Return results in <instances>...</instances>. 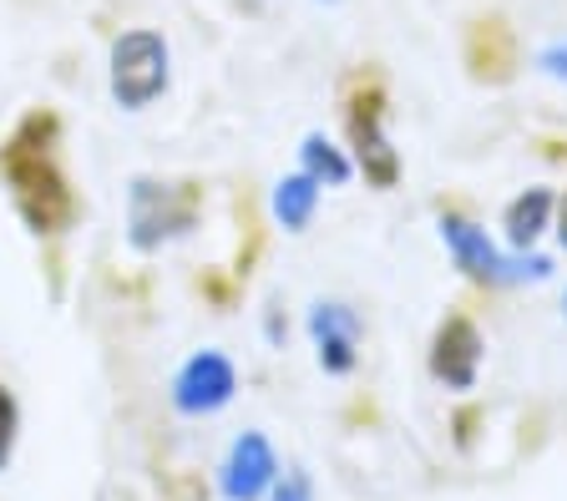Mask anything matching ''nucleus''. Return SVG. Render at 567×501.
<instances>
[{"label": "nucleus", "mask_w": 567, "mask_h": 501, "mask_svg": "<svg viewBox=\"0 0 567 501\" xmlns=\"http://www.w3.org/2000/svg\"><path fill=\"white\" fill-rule=\"evenodd\" d=\"M0 178L11 203L35 239H56L76 223V192L61 173V117L51 107H31L0 143Z\"/></svg>", "instance_id": "f257e3e1"}, {"label": "nucleus", "mask_w": 567, "mask_h": 501, "mask_svg": "<svg viewBox=\"0 0 567 501\" xmlns=\"http://www.w3.org/2000/svg\"><path fill=\"white\" fill-rule=\"evenodd\" d=\"M344 132H350L354 163L375 188H395L401 178V157L385 137V86L375 72H354L344 86Z\"/></svg>", "instance_id": "f03ea898"}, {"label": "nucleus", "mask_w": 567, "mask_h": 501, "mask_svg": "<svg viewBox=\"0 0 567 501\" xmlns=\"http://www.w3.org/2000/svg\"><path fill=\"white\" fill-rule=\"evenodd\" d=\"M167 82H173V51H167V41L157 31L137 25V31H122L112 41V76H106V86H112V102L122 112L153 107L157 96L167 92Z\"/></svg>", "instance_id": "7ed1b4c3"}, {"label": "nucleus", "mask_w": 567, "mask_h": 501, "mask_svg": "<svg viewBox=\"0 0 567 501\" xmlns=\"http://www.w3.org/2000/svg\"><path fill=\"white\" fill-rule=\"evenodd\" d=\"M198 203L203 192L198 182H153V178H137L132 182V249L153 253L163 249L167 239H183L193 223H198Z\"/></svg>", "instance_id": "20e7f679"}, {"label": "nucleus", "mask_w": 567, "mask_h": 501, "mask_svg": "<svg viewBox=\"0 0 567 501\" xmlns=\"http://www.w3.org/2000/svg\"><path fill=\"white\" fill-rule=\"evenodd\" d=\"M238 390V375L234 365H228L218 349H203V355H193L183 370H177L173 380V406L183 410V416H208V410L228 406Z\"/></svg>", "instance_id": "39448f33"}, {"label": "nucleus", "mask_w": 567, "mask_h": 501, "mask_svg": "<svg viewBox=\"0 0 567 501\" xmlns=\"http://www.w3.org/2000/svg\"><path fill=\"white\" fill-rule=\"evenodd\" d=\"M517 36H512V25L502 15H482L472 21L466 31V72L486 86H502L517 76Z\"/></svg>", "instance_id": "423d86ee"}, {"label": "nucleus", "mask_w": 567, "mask_h": 501, "mask_svg": "<svg viewBox=\"0 0 567 501\" xmlns=\"http://www.w3.org/2000/svg\"><path fill=\"white\" fill-rule=\"evenodd\" d=\"M482 370V334L466 314H451L436 330V345H431V375L446 380L451 390H466Z\"/></svg>", "instance_id": "0eeeda50"}, {"label": "nucleus", "mask_w": 567, "mask_h": 501, "mask_svg": "<svg viewBox=\"0 0 567 501\" xmlns=\"http://www.w3.org/2000/svg\"><path fill=\"white\" fill-rule=\"evenodd\" d=\"M274 481V451L264 436H244L224 461V497L228 501H254Z\"/></svg>", "instance_id": "6e6552de"}, {"label": "nucleus", "mask_w": 567, "mask_h": 501, "mask_svg": "<svg viewBox=\"0 0 567 501\" xmlns=\"http://www.w3.org/2000/svg\"><path fill=\"white\" fill-rule=\"evenodd\" d=\"M446 239H451V249H456L461 269H466L472 279H492V274H496L492 249H486L482 233H472V223H461V218H446Z\"/></svg>", "instance_id": "1a4fd4ad"}, {"label": "nucleus", "mask_w": 567, "mask_h": 501, "mask_svg": "<svg viewBox=\"0 0 567 501\" xmlns=\"http://www.w3.org/2000/svg\"><path fill=\"white\" fill-rule=\"evenodd\" d=\"M315 334H319V355H324V365L330 370H350V320H344L340 310H319L315 314Z\"/></svg>", "instance_id": "9d476101"}, {"label": "nucleus", "mask_w": 567, "mask_h": 501, "mask_svg": "<svg viewBox=\"0 0 567 501\" xmlns=\"http://www.w3.org/2000/svg\"><path fill=\"white\" fill-rule=\"evenodd\" d=\"M315 198H319L315 178H289V182H279V192H274V208H279L284 228H305L309 213H315Z\"/></svg>", "instance_id": "9b49d317"}, {"label": "nucleus", "mask_w": 567, "mask_h": 501, "mask_svg": "<svg viewBox=\"0 0 567 501\" xmlns=\"http://www.w3.org/2000/svg\"><path fill=\"white\" fill-rule=\"evenodd\" d=\"M547 208H553V198H547V192H537V188H532L527 198H517V203L507 208V233H512V243H532V239H537V233H543Z\"/></svg>", "instance_id": "f8f14e48"}, {"label": "nucleus", "mask_w": 567, "mask_h": 501, "mask_svg": "<svg viewBox=\"0 0 567 501\" xmlns=\"http://www.w3.org/2000/svg\"><path fill=\"white\" fill-rule=\"evenodd\" d=\"M305 163H309V173H315V178H330V182L350 178V163H344L330 143H319V137H309V143H305Z\"/></svg>", "instance_id": "ddd939ff"}, {"label": "nucleus", "mask_w": 567, "mask_h": 501, "mask_svg": "<svg viewBox=\"0 0 567 501\" xmlns=\"http://www.w3.org/2000/svg\"><path fill=\"white\" fill-rule=\"evenodd\" d=\"M16 436H21V410H16V395L6 390V385H0V471L11 466Z\"/></svg>", "instance_id": "4468645a"}, {"label": "nucleus", "mask_w": 567, "mask_h": 501, "mask_svg": "<svg viewBox=\"0 0 567 501\" xmlns=\"http://www.w3.org/2000/svg\"><path fill=\"white\" fill-rule=\"evenodd\" d=\"M563 243H567V198H563Z\"/></svg>", "instance_id": "2eb2a0df"}]
</instances>
